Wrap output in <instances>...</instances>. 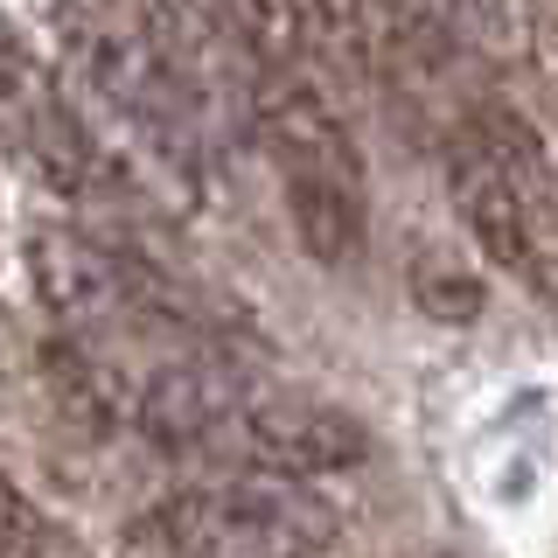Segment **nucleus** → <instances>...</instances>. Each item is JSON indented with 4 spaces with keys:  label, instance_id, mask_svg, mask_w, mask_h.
<instances>
[{
    "label": "nucleus",
    "instance_id": "obj_1",
    "mask_svg": "<svg viewBox=\"0 0 558 558\" xmlns=\"http://www.w3.org/2000/svg\"><path fill=\"white\" fill-rule=\"evenodd\" d=\"M447 203L475 252L523 293L558 301V161L517 119H475L447 147Z\"/></svg>",
    "mask_w": 558,
    "mask_h": 558
},
{
    "label": "nucleus",
    "instance_id": "obj_2",
    "mask_svg": "<svg viewBox=\"0 0 558 558\" xmlns=\"http://www.w3.org/2000/svg\"><path fill=\"white\" fill-rule=\"evenodd\" d=\"M147 537L174 558H328L342 523L293 482L231 475L168 496L147 517Z\"/></svg>",
    "mask_w": 558,
    "mask_h": 558
},
{
    "label": "nucleus",
    "instance_id": "obj_3",
    "mask_svg": "<svg viewBox=\"0 0 558 558\" xmlns=\"http://www.w3.org/2000/svg\"><path fill=\"white\" fill-rule=\"evenodd\" d=\"M28 279H35V301L49 307V322H63L70 336H98V328H189L196 322L182 287H168L133 252H112V244H98L84 231H35L28 238Z\"/></svg>",
    "mask_w": 558,
    "mask_h": 558
},
{
    "label": "nucleus",
    "instance_id": "obj_4",
    "mask_svg": "<svg viewBox=\"0 0 558 558\" xmlns=\"http://www.w3.org/2000/svg\"><path fill=\"white\" fill-rule=\"evenodd\" d=\"M217 461H231L238 475L258 482H322V475H349L371 461V426L342 405L322 398H287L258 384L244 398V412L231 418V433L217 440Z\"/></svg>",
    "mask_w": 558,
    "mask_h": 558
},
{
    "label": "nucleus",
    "instance_id": "obj_5",
    "mask_svg": "<svg viewBox=\"0 0 558 558\" xmlns=\"http://www.w3.org/2000/svg\"><path fill=\"white\" fill-rule=\"evenodd\" d=\"M252 391H258L252 371H238L217 349H196V356H174L154 377H140L126 418L161 453H217V440L231 433V418L244 412Z\"/></svg>",
    "mask_w": 558,
    "mask_h": 558
},
{
    "label": "nucleus",
    "instance_id": "obj_6",
    "mask_svg": "<svg viewBox=\"0 0 558 558\" xmlns=\"http://www.w3.org/2000/svg\"><path fill=\"white\" fill-rule=\"evenodd\" d=\"M252 126L258 147L272 154V174H314V182H349V189H371L363 174V147L349 133V119L328 105V92L301 70H272L266 84L252 92Z\"/></svg>",
    "mask_w": 558,
    "mask_h": 558
},
{
    "label": "nucleus",
    "instance_id": "obj_7",
    "mask_svg": "<svg viewBox=\"0 0 558 558\" xmlns=\"http://www.w3.org/2000/svg\"><path fill=\"white\" fill-rule=\"evenodd\" d=\"M0 133H8L35 161V174H43L49 189H63V196H84V189L98 182V154H92V140H84L77 112L63 105L57 77L14 43L8 22H0Z\"/></svg>",
    "mask_w": 558,
    "mask_h": 558
},
{
    "label": "nucleus",
    "instance_id": "obj_8",
    "mask_svg": "<svg viewBox=\"0 0 558 558\" xmlns=\"http://www.w3.org/2000/svg\"><path fill=\"white\" fill-rule=\"evenodd\" d=\"M405 293L426 322L468 328V322H482V307H488V272H482V258L453 252V244H418L405 258Z\"/></svg>",
    "mask_w": 558,
    "mask_h": 558
},
{
    "label": "nucleus",
    "instance_id": "obj_9",
    "mask_svg": "<svg viewBox=\"0 0 558 558\" xmlns=\"http://www.w3.org/2000/svg\"><path fill=\"white\" fill-rule=\"evenodd\" d=\"M209 14H217V28L231 35L244 57L266 63V77L272 70H301V49L314 35L301 0H209Z\"/></svg>",
    "mask_w": 558,
    "mask_h": 558
},
{
    "label": "nucleus",
    "instance_id": "obj_10",
    "mask_svg": "<svg viewBox=\"0 0 558 558\" xmlns=\"http://www.w3.org/2000/svg\"><path fill=\"white\" fill-rule=\"evenodd\" d=\"M35 531H43V517L28 510L22 488L0 475V551H8V558H14V551H28V545H35Z\"/></svg>",
    "mask_w": 558,
    "mask_h": 558
},
{
    "label": "nucleus",
    "instance_id": "obj_11",
    "mask_svg": "<svg viewBox=\"0 0 558 558\" xmlns=\"http://www.w3.org/2000/svg\"><path fill=\"white\" fill-rule=\"evenodd\" d=\"M363 8H371V14H377V22H384V28H391V35H398V28H412V22H418V14H426V0H363Z\"/></svg>",
    "mask_w": 558,
    "mask_h": 558
},
{
    "label": "nucleus",
    "instance_id": "obj_12",
    "mask_svg": "<svg viewBox=\"0 0 558 558\" xmlns=\"http://www.w3.org/2000/svg\"><path fill=\"white\" fill-rule=\"evenodd\" d=\"M22 558H84V551H77V545H70V537H63V531H49V523H43V531H35V545H28Z\"/></svg>",
    "mask_w": 558,
    "mask_h": 558
}]
</instances>
